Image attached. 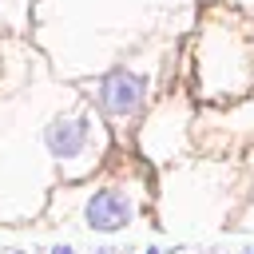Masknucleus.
Returning a JSON list of instances; mask_svg holds the SVG:
<instances>
[{
	"instance_id": "nucleus-7",
	"label": "nucleus",
	"mask_w": 254,
	"mask_h": 254,
	"mask_svg": "<svg viewBox=\"0 0 254 254\" xmlns=\"http://www.w3.org/2000/svg\"><path fill=\"white\" fill-rule=\"evenodd\" d=\"M16 254H20V250H16Z\"/></svg>"
},
{
	"instance_id": "nucleus-5",
	"label": "nucleus",
	"mask_w": 254,
	"mask_h": 254,
	"mask_svg": "<svg viewBox=\"0 0 254 254\" xmlns=\"http://www.w3.org/2000/svg\"><path fill=\"white\" fill-rule=\"evenodd\" d=\"M143 254H163V250H159V246H147V250H143Z\"/></svg>"
},
{
	"instance_id": "nucleus-4",
	"label": "nucleus",
	"mask_w": 254,
	"mask_h": 254,
	"mask_svg": "<svg viewBox=\"0 0 254 254\" xmlns=\"http://www.w3.org/2000/svg\"><path fill=\"white\" fill-rule=\"evenodd\" d=\"M52 254H75L71 246H52Z\"/></svg>"
},
{
	"instance_id": "nucleus-6",
	"label": "nucleus",
	"mask_w": 254,
	"mask_h": 254,
	"mask_svg": "<svg viewBox=\"0 0 254 254\" xmlns=\"http://www.w3.org/2000/svg\"><path fill=\"white\" fill-rule=\"evenodd\" d=\"M95 254H111V250H95Z\"/></svg>"
},
{
	"instance_id": "nucleus-1",
	"label": "nucleus",
	"mask_w": 254,
	"mask_h": 254,
	"mask_svg": "<svg viewBox=\"0 0 254 254\" xmlns=\"http://www.w3.org/2000/svg\"><path fill=\"white\" fill-rule=\"evenodd\" d=\"M143 75H135V71H127V67H115V71H107L103 79H99V87H95V99H99V107L107 111V115H135L139 111V103H143Z\"/></svg>"
},
{
	"instance_id": "nucleus-2",
	"label": "nucleus",
	"mask_w": 254,
	"mask_h": 254,
	"mask_svg": "<svg viewBox=\"0 0 254 254\" xmlns=\"http://www.w3.org/2000/svg\"><path fill=\"white\" fill-rule=\"evenodd\" d=\"M131 214H135L131 198H127L123 190H115V187L95 190V194L87 198V206H83L87 226H91V230H99V234H115V230H123V226L131 222Z\"/></svg>"
},
{
	"instance_id": "nucleus-3",
	"label": "nucleus",
	"mask_w": 254,
	"mask_h": 254,
	"mask_svg": "<svg viewBox=\"0 0 254 254\" xmlns=\"http://www.w3.org/2000/svg\"><path fill=\"white\" fill-rule=\"evenodd\" d=\"M44 143H48L52 159L67 163V159H75L79 151H87V143H91V119H87V115H64V119H56V123L44 131Z\"/></svg>"
}]
</instances>
